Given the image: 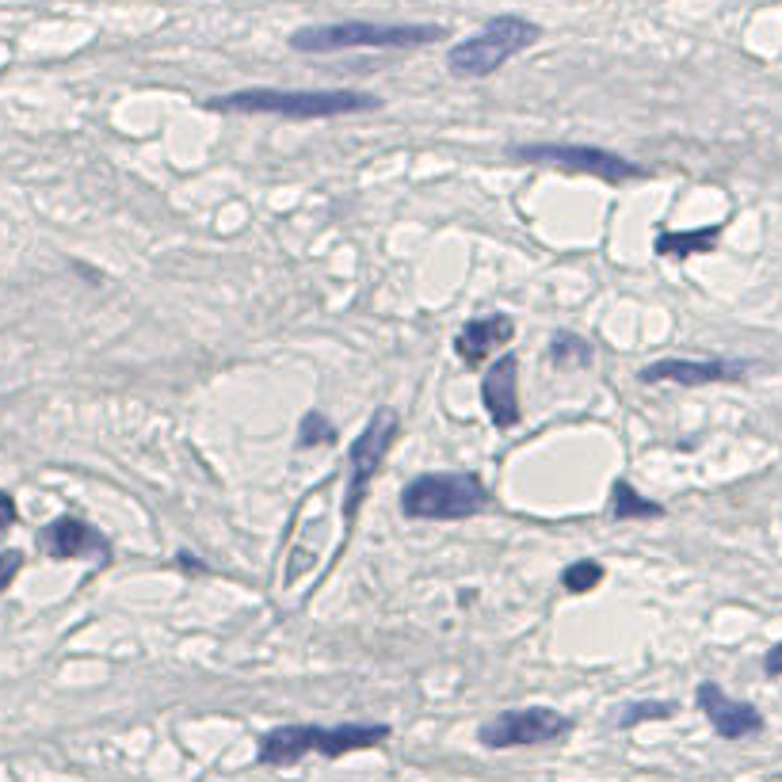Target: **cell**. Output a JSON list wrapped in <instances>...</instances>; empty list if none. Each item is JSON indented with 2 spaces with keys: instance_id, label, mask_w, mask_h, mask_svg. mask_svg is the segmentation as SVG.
Here are the masks:
<instances>
[{
  "instance_id": "9",
  "label": "cell",
  "mask_w": 782,
  "mask_h": 782,
  "mask_svg": "<svg viewBox=\"0 0 782 782\" xmlns=\"http://www.w3.org/2000/svg\"><path fill=\"white\" fill-rule=\"evenodd\" d=\"M753 375V359H725V355H702V359H656L641 367V382H672L679 390H699L718 382H745Z\"/></svg>"
},
{
  "instance_id": "17",
  "label": "cell",
  "mask_w": 782,
  "mask_h": 782,
  "mask_svg": "<svg viewBox=\"0 0 782 782\" xmlns=\"http://www.w3.org/2000/svg\"><path fill=\"white\" fill-rule=\"evenodd\" d=\"M668 718H676V702L641 699V702H630V707L618 710L615 725L618 730H638V725H645V722H668Z\"/></svg>"
},
{
  "instance_id": "8",
  "label": "cell",
  "mask_w": 782,
  "mask_h": 782,
  "mask_svg": "<svg viewBox=\"0 0 782 782\" xmlns=\"http://www.w3.org/2000/svg\"><path fill=\"white\" fill-rule=\"evenodd\" d=\"M572 718L561 714L554 707H520V710H505L493 722H485L477 730V740L493 753H508V748H534V745H549V740H561L565 733H572Z\"/></svg>"
},
{
  "instance_id": "12",
  "label": "cell",
  "mask_w": 782,
  "mask_h": 782,
  "mask_svg": "<svg viewBox=\"0 0 782 782\" xmlns=\"http://www.w3.org/2000/svg\"><path fill=\"white\" fill-rule=\"evenodd\" d=\"M482 405L489 413V420L497 424L500 431L516 428L523 420V408H520V359L516 352H505L500 359L489 363L482 378Z\"/></svg>"
},
{
  "instance_id": "23",
  "label": "cell",
  "mask_w": 782,
  "mask_h": 782,
  "mask_svg": "<svg viewBox=\"0 0 782 782\" xmlns=\"http://www.w3.org/2000/svg\"><path fill=\"white\" fill-rule=\"evenodd\" d=\"M176 569H188V577H199V572H211L203 561H196V557H191V554H180V557H176Z\"/></svg>"
},
{
  "instance_id": "16",
  "label": "cell",
  "mask_w": 782,
  "mask_h": 782,
  "mask_svg": "<svg viewBox=\"0 0 782 782\" xmlns=\"http://www.w3.org/2000/svg\"><path fill=\"white\" fill-rule=\"evenodd\" d=\"M546 355H549L554 367H588V363H592V344H588L580 332L557 329L554 336H549Z\"/></svg>"
},
{
  "instance_id": "21",
  "label": "cell",
  "mask_w": 782,
  "mask_h": 782,
  "mask_svg": "<svg viewBox=\"0 0 782 782\" xmlns=\"http://www.w3.org/2000/svg\"><path fill=\"white\" fill-rule=\"evenodd\" d=\"M763 676L768 679H782V641L768 649V656H763Z\"/></svg>"
},
{
  "instance_id": "7",
  "label": "cell",
  "mask_w": 782,
  "mask_h": 782,
  "mask_svg": "<svg viewBox=\"0 0 782 782\" xmlns=\"http://www.w3.org/2000/svg\"><path fill=\"white\" fill-rule=\"evenodd\" d=\"M393 439H398V413L393 408H375L367 420V428L359 431V439L347 451V485H344V534H352L355 516H359L363 500L370 493V482L382 470L386 454H390Z\"/></svg>"
},
{
  "instance_id": "5",
  "label": "cell",
  "mask_w": 782,
  "mask_h": 782,
  "mask_svg": "<svg viewBox=\"0 0 782 782\" xmlns=\"http://www.w3.org/2000/svg\"><path fill=\"white\" fill-rule=\"evenodd\" d=\"M538 38H542V27L526 20V15H493L477 35L451 46L447 69H451V76H459V81H482V76L497 73L500 66H508L516 54L531 50Z\"/></svg>"
},
{
  "instance_id": "14",
  "label": "cell",
  "mask_w": 782,
  "mask_h": 782,
  "mask_svg": "<svg viewBox=\"0 0 782 782\" xmlns=\"http://www.w3.org/2000/svg\"><path fill=\"white\" fill-rule=\"evenodd\" d=\"M725 226H702V229H661L653 241L656 257L668 260H691L699 252H714L718 237H722Z\"/></svg>"
},
{
  "instance_id": "10",
  "label": "cell",
  "mask_w": 782,
  "mask_h": 782,
  "mask_svg": "<svg viewBox=\"0 0 782 782\" xmlns=\"http://www.w3.org/2000/svg\"><path fill=\"white\" fill-rule=\"evenodd\" d=\"M38 546H43L46 557L54 561H99V565H111L115 561V546L107 542V534L99 526L84 523L81 516H58L54 523H46L38 531Z\"/></svg>"
},
{
  "instance_id": "11",
  "label": "cell",
  "mask_w": 782,
  "mask_h": 782,
  "mask_svg": "<svg viewBox=\"0 0 782 782\" xmlns=\"http://www.w3.org/2000/svg\"><path fill=\"white\" fill-rule=\"evenodd\" d=\"M695 702H699V710L707 714L710 730H714L722 740L760 737L763 725H768V722H763V714L753 707V702L725 695V687L714 684V679H702V684L695 687Z\"/></svg>"
},
{
  "instance_id": "22",
  "label": "cell",
  "mask_w": 782,
  "mask_h": 782,
  "mask_svg": "<svg viewBox=\"0 0 782 782\" xmlns=\"http://www.w3.org/2000/svg\"><path fill=\"white\" fill-rule=\"evenodd\" d=\"M15 520H20V512H15L12 493H0V534H4L8 526H15Z\"/></svg>"
},
{
  "instance_id": "1",
  "label": "cell",
  "mask_w": 782,
  "mask_h": 782,
  "mask_svg": "<svg viewBox=\"0 0 782 782\" xmlns=\"http://www.w3.org/2000/svg\"><path fill=\"white\" fill-rule=\"evenodd\" d=\"M206 111L214 115H275V119H340L382 107V99L355 88H241L226 96L206 99Z\"/></svg>"
},
{
  "instance_id": "19",
  "label": "cell",
  "mask_w": 782,
  "mask_h": 782,
  "mask_svg": "<svg viewBox=\"0 0 782 782\" xmlns=\"http://www.w3.org/2000/svg\"><path fill=\"white\" fill-rule=\"evenodd\" d=\"M336 443V428L329 424V416L309 408L298 420V451H313V447H332Z\"/></svg>"
},
{
  "instance_id": "2",
  "label": "cell",
  "mask_w": 782,
  "mask_h": 782,
  "mask_svg": "<svg viewBox=\"0 0 782 782\" xmlns=\"http://www.w3.org/2000/svg\"><path fill=\"white\" fill-rule=\"evenodd\" d=\"M393 737L386 722H340V725H275L257 740V763L263 768H291L306 756H340L378 748Z\"/></svg>"
},
{
  "instance_id": "20",
  "label": "cell",
  "mask_w": 782,
  "mask_h": 782,
  "mask_svg": "<svg viewBox=\"0 0 782 782\" xmlns=\"http://www.w3.org/2000/svg\"><path fill=\"white\" fill-rule=\"evenodd\" d=\"M23 572V549H0V595L12 588V580Z\"/></svg>"
},
{
  "instance_id": "3",
  "label": "cell",
  "mask_w": 782,
  "mask_h": 782,
  "mask_svg": "<svg viewBox=\"0 0 782 782\" xmlns=\"http://www.w3.org/2000/svg\"><path fill=\"white\" fill-rule=\"evenodd\" d=\"M447 38L439 23H375V20H340L298 27L286 43L298 54H340V50H416Z\"/></svg>"
},
{
  "instance_id": "4",
  "label": "cell",
  "mask_w": 782,
  "mask_h": 782,
  "mask_svg": "<svg viewBox=\"0 0 782 782\" xmlns=\"http://www.w3.org/2000/svg\"><path fill=\"white\" fill-rule=\"evenodd\" d=\"M493 493L477 474L466 470H436V474H420L401 489V512L408 520H474V516L489 512Z\"/></svg>"
},
{
  "instance_id": "15",
  "label": "cell",
  "mask_w": 782,
  "mask_h": 782,
  "mask_svg": "<svg viewBox=\"0 0 782 782\" xmlns=\"http://www.w3.org/2000/svg\"><path fill=\"white\" fill-rule=\"evenodd\" d=\"M611 520H661L664 516V505H656V500L641 497L638 489H633L626 477H618L615 485H611V505H607Z\"/></svg>"
},
{
  "instance_id": "18",
  "label": "cell",
  "mask_w": 782,
  "mask_h": 782,
  "mask_svg": "<svg viewBox=\"0 0 782 782\" xmlns=\"http://www.w3.org/2000/svg\"><path fill=\"white\" fill-rule=\"evenodd\" d=\"M603 577H607V569H603L600 561H592V557H584V561L565 565L561 588L565 592H572V595H584V592H592V588H600Z\"/></svg>"
},
{
  "instance_id": "6",
  "label": "cell",
  "mask_w": 782,
  "mask_h": 782,
  "mask_svg": "<svg viewBox=\"0 0 782 782\" xmlns=\"http://www.w3.org/2000/svg\"><path fill=\"white\" fill-rule=\"evenodd\" d=\"M508 157L520 161V165H554L577 176H595V180L603 183H630L649 176V168L626 161L623 153L603 150V145H584V142H526V145H512Z\"/></svg>"
},
{
  "instance_id": "13",
  "label": "cell",
  "mask_w": 782,
  "mask_h": 782,
  "mask_svg": "<svg viewBox=\"0 0 782 782\" xmlns=\"http://www.w3.org/2000/svg\"><path fill=\"white\" fill-rule=\"evenodd\" d=\"M512 340H516V321L508 313L470 317L459 329V336H454V355H459L470 370H477L497 347L512 344Z\"/></svg>"
}]
</instances>
